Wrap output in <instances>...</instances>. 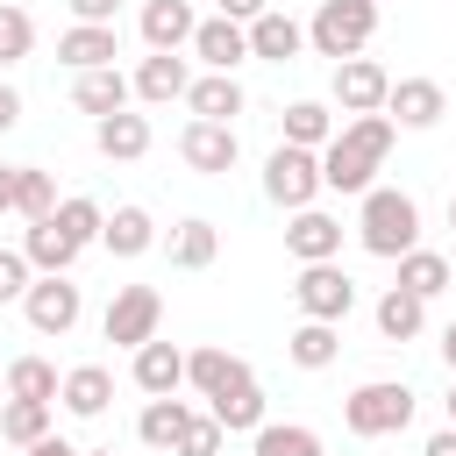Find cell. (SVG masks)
Listing matches in <instances>:
<instances>
[{"mask_svg":"<svg viewBox=\"0 0 456 456\" xmlns=\"http://www.w3.org/2000/svg\"><path fill=\"white\" fill-rule=\"evenodd\" d=\"M392 135H399V121L392 114H349L342 128H335V142L321 150V185L328 192H370L378 185V171H385V157H392Z\"/></svg>","mask_w":456,"mask_h":456,"instance_id":"1","label":"cell"},{"mask_svg":"<svg viewBox=\"0 0 456 456\" xmlns=\"http://www.w3.org/2000/svg\"><path fill=\"white\" fill-rule=\"evenodd\" d=\"M356 242H363L370 256H385V264H399L406 249H420V207H413V192L370 185L363 207H356Z\"/></svg>","mask_w":456,"mask_h":456,"instance_id":"2","label":"cell"},{"mask_svg":"<svg viewBox=\"0 0 456 456\" xmlns=\"http://www.w3.org/2000/svg\"><path fill=\"white\" fill-rule=\"evenodd\" d=\"M378 36V0H321L306 21V50L314 57H363V43Z\"/></svg>","mask_w":456,"mask_h":456,"instance_id":"3","label":"cell"},{"mask_svg":"<svg viewBox=\"0 0 456 456\" xmlns=\"http://www.w3.org/2000/svg\"><path fill=\"white\" fill-rule=\"evenodd\" d=\"M342 420H349V435L385 442V435L413 428V385H399V378H370V385H356V392L342 399Z\"/></svg>","mask_w":456,"mask_h":456,"instance_id":"4","label":"cell"},{"mask_svg":"<svg viewBox=\"0 0 456 456\" xmlns=\"http://www.w3.org/2000/svg\"><path fill=\"white\" fill-rule=\"evenodd\" d=\"M264 192H271V200H278L285 214L314 207V200H321V150L278 142V150H271V164H264Z\"/></svg>","mask_w":456,"mask_h":456,"instance_id":"5","label":"cell"},{"mask_svg":"<svg viewBox=\"0 0 456 456\" xmlns=\"http://www.w3.org/2000/svg\"><path fill=\"white\" fill-rule=\"evenodd\" d=\"M21 314H28V328H36V335H71V328H78V314H86V299H78L71 271H36V285L21 292Z\"/></svg>","mask_w":456,"mask_h":456,"instance_id":"6","label":"cell"},{"mask_svg":"<svg viewBox=\"0 0 456 456\" xmlns=\"http://www.w3.org/2000/svg\"><path fill=\"white\" fill-rule=\"evenodd\" d=\"M157 321H164V292L157 285H121L114 299H107V342L114 349H142L150 335H157Z\"/></svg>","mask_w":456,"mask_h":456,"instance_id":"7","label":"cell"},{"mask_svg":"<svg viewBox=\"0 0 456 456\" xmlns=\"http://www.w3.org/2000/svg\"><path fill=\"white\" fill-rule=\"evenodd\" d=\"M292 299H299V314H306V321H349L356 285H349V271H342V264H299Z\"/></svg>","mask_w":456,"mask_h":456,"instance_id":"8","label":"cell"},{"mask_svg":"<svg viewBox=\"0 0 456 456\" xmlns=\"http://www.w3.org/2000/svg\"><path fill=\"white\" fill-rule=\"evenodd\" d=\"M392 100V71L378 57H342L335 64V107L342 114H385Z\"/></svg>","mask_w":456,"mask_h":456,"instance_id":"9","label":"cell"},{"mask_svg":"<svg viewBox=\"0 0 456 456\" xmlns=\"http://www.w3.org/2000/svg\"><path fill=\"white\" fill-rule=\"evenodd\" d=\"M178 157H185L200 178H221V171H235V157H242V142H235V121H185V128H178Z\"/></svg>","mask_w":456,"mask_h":456,"instance_id":"10","label":"cell"},{"mask_svg":"<svg viewBox=\"0 0 456 456\" xmlns=\"http://www.w3.org/2000/svg\"><path fill=\"white\" fill-rule=\"evenodd\" d=\"M285 249H292L299 264H335V256H342V221L321 214V207H299V214L285 221Z\"/></svg>","mask_w":456,"mask_h":456,"instance_id":"11","label":"cell"},{"mask_svg":"<svg viewBox=\"0 0 456 456\" xmlns=\"http://www.w3.org/2000/svg\"><path fill=\"white\" fill-rule=\"evenodd\" d=\"M192 57H200L207 71H235V64L249 57V21H235V14L200 21V28H192Z\"/></svg>","mask_w":456,"mask_h":456,"instance_id":"12","label":"cell"},{"mask_svg":"<svg viewBox=\"0 0 456 456\" xmlns=\"http://www.w3.org/2000/svg\"><path fill=\"white\" fill-rule=\"evenodd\" d=\"M57 57H64L71 71H100V64L121 57V36H114V21H71V28L57 36Z\"/></svg>","mask_w":456,"mask_h":456,"instance_id":"13","label":"cell"},{"mask_svg":"<svg viewBox=\"0 0 456 456\" xmlns=\"http://www.w3.org/2000/svg\"><path fill=\"white\" fill-rule=\"evenodd\" d=\"M385 114H392L399 128H435V121L449 114V93H442L435 78H392V100H385Z\"/></svg>","mask_w":456,"mask_h":456,"instance_id":"14","label":"cell"},{"mask_svg":"<svg viewBox=\"0 0 456 456\" xmlns=\"http://www.w3.org/2000/svg\"><path fill=\"white\" fill-rule=\"evenodd\" d=\"M93 150L107 157V164H135V157H150V114H100L93 121Z\"/></svg>","mask_w":456,"mask_h":456,"instance_id":"15","label":"cell"},{"mask_svg":"<svg viewBox=\"0 0 456 456\" xmlns=\"http://www.w3.org/2000/svg\"><path fill=\"white\" fill-rule=\"evenodd\" d=\"M185 385H192L200 399H214V392H228V385H249V363H242L235 349L207 342V349H192V356H185Z\"/></svg>","mask_w":456,"mask_h":456,"instance_id":"16","label":"cell"},{"mask_svg":"<svg viewBox=\"0 0 456 456\" xmlns=\"http://www.w3.org/2000/svg\"><path fill=\"white\" fill-rule=\"evenodd\" d=\"M299 50H306V28H299L292 14L264 7V14L249 21V57H264V64H292Z\"/></svg>","mask_w":456,"mask_h":456,"instance_id":"17","label":"cell"},{"mask_svg":"<svg viewBox=\"0 0 456 456\" xmlns=\"http://www.w3.org/2000/svg\"><path fill=\"white\" fill-rule=\"evenodd\" d=\"M185 86H192V71H185V57H178V50H150V57L135 64V100H150V107L185 100Z\"/></svg>","mask_w":456,"mask_h":456,"instance_id":"18","label":"cell"},{"mask_svg":"<svg viewBox=\"0 0 456 456\" xmlns=\"http://www.w3.org/2000/svg\"><path fill=\"white\" fill-rule=\"evenodd\" d=\"M135 385H142L150 399L178 392V385H185V349H178V342H164V335H150V342L135 349Z\"/></svg>","mask_w":456,"mask_h":456,"instance_id":"19","label":"cell"},{"mask_svg":"<svg viewBox=\"0 0 456 456\" xmlns=\"http://www.w3.org/2000/svg\"><path fill=\"white\" fill-rule=\"evenodd\" d=\"M128 93H135V78H121L114 64H100V71H78V78H71L78 114H93V121H100V114H121V107H128Z\"/></svg>","mask_w":456,"mask_h":456,"instance_id":"20","label":"cell"},{"mask_svg":"<svg viewBox=\"0 0 456 456\" xmlns=\"http://www.w3.org/2000/svg\"><path fill=\"white\" fill-rule=\"evenodd\" d=\"M64 413H78V420H100L107 413V399H114V370L107 363H78V370H64Z\"/></svg>","mask_w":456,"mask_h":456,"instance_id":"21","label":"cell"},{"mask_svg":"<svg viewBox=\"0 0 456 456\" xmlns=\"http://www.w3.org/2000/svg\"><path fill=\"white\" fill-rule=\"evenodd\" d=\"M185 107H192V121H235V114H242V86H235V71H207V78H192V86H185Z\"/></svg>","mask_w":456,"mask_h":456,"instance_id":"22","label":"cell"},{"mask_svg":"<svg viewBox=\"0 0 456 456\" xmlns=\"http://www.w3.org/2000/svg\"><path fill=\"white\" fill-rule=\"evenodd\" d=\"M192 28H200V14H192L185 0H150V7H142V43H150V50H185Z\"/></svg>","mask_w":456,"mask_h":456,"instance_id":"23","label":"cell"},{"mask_svg":"<svg viewBox=\"0 0 456 456\" xmlns=\"http://www.w3.org/2000/svg\"><path fill=\"white\" fill-rule=\"evenodd\" d=\"M100 242L114 249V256H142V249H157V221H150V207H114L107 214V228H100Z\"/></svg>","mask_w":456,"mask_h":456,"instance_id":"24","label":"cell"},{"mask_svg":"<svg viewBox=\"0 0 456 456\" xmlns=\"http://www.w3.org/2000/svg\"><path fill=\"white\" fill-rule=\"evenodd\" d=\"M342 321H299L292 335H285V356L299 363V370H328L335 356H342V335H335Z\"/></svg>","mask_w":456,"mask_h":456,"instance_id":"25","label":"cell"},{"mask_svg":"<svg viewBox=\"0 0 456 456\" xmlns=\"http://www.w3.org/2000/svg\"><path fill=\"white\" fill-rule=\"evenodd\" d=\"M164 249H171V264H178V271H207V264L221 256V228L192 214V221H178V228H171V242H164Z\"/></svg>","mask_w":456,"mask_h":456,"instance_id":"26","label":"cell"},{"mask_svg":"<svg viewBox=\"0 0 456 456\" xmlns=\"http://www.w3.org/2000/svg\"><path fill=\"white\" fill-rule=\"evenodd\" d=\"M420 328H428V299L406 292V285H392V292L378 299V335H385V342H413Z\"/></svg>","mask_w":456,"mask_h":456,"instance_id":"27","label":"cell"},{"mask_svg":"<svg viewBox=\"0 0 456 456\" xmlns=\"http://www.w3.org/2000/svg\"><path fill=\"white\" fill-rule=\"evenodd\" d=\"M207 413H214L228 435H256V428H264V392H256V378H249V385L214 392V399H207Z\"/></svg>","mask_w":456,"mask_h":456,"instance_id":"28","label":"cell"},{"mask_svg":"<svg viewBox=\"0 0 456 456\" xmlns=\"http://www.w3.org/2000/svg\"><path fill=\"white\" fill-rule=\"evenodd\" d=\"M21 256H28L36 271H71V264H78V242H71L57 221H28V235H21Z\"/></svg>","mask_w":456,"mask_h":456,"instance_id":"29","label":"cell"},{"mask_svg":"<svg viewBox=\"0 0 456 456\" xmlns=\"http://www.w3.org/2000/svg\"><path fill=\"white\" fill-rule=\"evenodd\" d=\"M185 420H192V406H185L178 392H164V399H150V406H142V420H135V435H142L150 449H178V435H185Z\"/></svg>","mask_w":456,"mask_h":456,"instance_id":"30","label":"cell"},{"mask_svg":"<svg viewBox=\"0 0 456 456\" xmlns=\"http://www.w3.org/2000/svg\"><path fill=\"white\" fill-rule=\"evenodd\" d=\"M50 435V399H0V442L28 449Z\"/></svg>","mask_w":456,"mask_h":456,"instance_id":"31","label":"cell"},{"mask_svg":"<svg viewBox=\"0 0 456 456\" xmlns=\"http://www.w3.org/2000/svg\"><path fill=\"white\" fill-rule=\"evenodd\" d=\"M285 142H299V150H328V142H335V114H328L321 100H292V107H285Z\"/></svg>","mask_w":456,"mask_h":456,"instance_id":"32","label":"cell"},{"mask_svg":"<svg viewBox=\"0 0 456 456\" xmlns=\"http://www.w3.org/2000/svg\"><path fill=\"white\" fill-rule=\"evenodd\" d=\"M399 285L420 292V299H442V292H449V256H442V249H406V256H399Z\"/></svg>","mask_w":456,"mask_h":456,"instance_id":"33","label":"cell"},{"mask_svg":"<svg viewBox=\"0 0 456 456\" xmlns=\"http://www.w3.org/2000/svg\"><path fill=\"white\" fill-rule=\"evenodd\" d=\"M249 456H321V435L299 428V420H264L256 442H249Z\"/></svg>","mask_w":456,"mask_h":456,"instance_id":"34","label":"cell"},{"mask_svg":"<svg viewBox=\"0 0 456 456\" xmlns=\"http://www.w3.org/2000/svg\"><path fill=\"white\" fill-rule=\"evenodd\" d=\"M57 392H64V378H57L43 356H14V363H7V399H50V406H57Z\"/></svg>","mask_w":456,"mask_h":456,"instance_id":"35","label":"cell"},{"mask_svg":"<svg viewBox=\"0 0 456 456\" xmlns=\"http://www.w3.org/2000/svg\"><path fill=\"white\" fill-rule=\"evenodd\" d=\"M14 214H21V221H50V214H57V178L36 171V164H21V178H14Z\"/></svg>","mask_w":456,"mask_h":456,"instance_id":"36","label":"cell"},{"mask_svg":"<svg viewBox=\"0 0 456 456\" xmlns=\"http://www.w3.org/2000/svg\"><path fill=\"white\" fill-rule=\"evenodd\" d=\"M50 221H57V228H64V235L86 249V242H100V228H107V207H100V200H86V192H71V200H57V214H50Z\"/></svg>","mask_w":456,"mask_h":456,"instance_id":"37","label":"cell"},{"mask_svg":"<svg viewBox=\"0 0 456 456\" xmlns=\"http://www.w3.org/2000/svg\"><path fill=\"white\" fill-rule=\"evenodd\" d=\"M28 50H36V21H28V7L0 0V71H7V64H21Z\"/></svg>","mask_w":456,"mask_h":456,"instance_id":"38","label":"cell"},{"mask_svg":"<svg viewBox=\"0 0 456 456\" xmlns=\"http://www.w3.org/2000/svg\"><path fill=\"white\" fill-rule=\"evenodd\" d=\"M221 442H228V428L214 420V413H192L185 420V435H178V449L171 456H221Z\"/></svg>","mask_w":456,"mask_h":456,"instance_id":"39","label":"cell"},{"mask_svg":"<svg viewBox=\"0 0 456 456\" xmlns=\"http://www.w3.org/2000/svg\"><path fill=\"white\" fill-rule=\"evenodd\" d=\"M28 285H36V264H28L21 249H0V306H7V299H21Z\"/></svg>","mask_w":456,"mask_h":456,"instance_id":"40","label":"cell"},{"mask_svg":"<svg viewBox=\"0 0 456 456\" xmlns=\"http://www.w3.org/2000/svg\"><path fill=\"white\" fill-rule=\"evenodd\" d=\"M64 7H71L78 21H114V14H121V0H64Z\"/></svg>","mask_w":456,"mask_h":456,"instance_id":"41","label":"cell"},{"mask_svg":"<svg viewBox=\"0 0 456 456\" xmlns=\"http://www.w3.org/2000/svg\"><path fill=\"white\" fill-rule=\"evenodd\" d=\"M14 121H21V93H14V86H7V78H0V135H7V128H14Z\"/></svg>","mask_w":456,"mask_h":456,"instance_id":"42","label":"cell"},{"mask_svg":"<svg viewBox=\"0 0 456 456\" xmlns=\"http://www.w3.org/2000/svg\"><path fill=\"white\" fill-rule=\"evenodd\" d=\"M14 178H21V164H0V214H14Z\"/></svg>","mask_w":456,"mask_h":456,"instance_id":"43","label":"cell"},{"mask_svg":"<svg viewBox=\"0 0 456 456\" xmlns=\"http://www.w3.org/2000/svg\"><path fill=\"white\" fill-rule=\"evenodd\" d=\"M271 0H221V14H235V21H256Z\"/></svg>","mask_w":456,"mask_h":456,"instance_id":"44","label":"cell"},{"mask_svg":"<svg viewBox=\"0 0 456 456\" xmlns=\"http://www.w3.org/2000/svg\"><path fill=\"white\" fill-rule=\"evenodd\" d=\"M28 456H78L64 435H43V442H28Z\"/></svg>","mask_w":456,"mask_h":456,"instance_id":"45","label":"cell"},{"mask_svg":"<svg viewBox=\"0 0 456 456\" xmlns=\"http://www.w3.org/2000/svg\"><path fill=\"white\" fill-rule=\"evenodd\" d=\"M420 456H456V428H442V435H428V449Z\"/></svg>","mask_w":456,"mask_h":456,"instance_id":"46","label":"cell"},{"mask_svg":"<svg viewBox=\"0 0 456 456\" xmlns=\"http://www.w3.org/2000/svg\"><path fill=\"white\" fill-rule=\"evenodd\" d=\"M442 363H449V378H456V321L442 328Z\"/></svg>","mask_w":456,"mask_h":456,"instance_id":"47","label":"cell"},{"mask_svg":"<svg viewBox=\"0 0 456 456\" xmlns=\"http://www.w3.org/2000/svg\"><path fill=\"white\" fill-rule=\"evenodd\" d=\"M449 428H456V385H449Z\"/></svg>","mask_w":456,"mask_h":456,"instance_id":"48","label":"cell"},{"mask_svg":"<svg viewBox=\"0 0 456 456\" xmlns=\"http://www.w3.org/2000/svg\"><path fill=\"white\" fill-rule=\"evenodd\" d=\"M449 228H456V192H449Z\"/></svg>","mask_w":456,"mask_h":456,"instance_id":"49","label":"cell"},{"mask_svg":"<svg viewBox=\"0 0 456 456\" xmlns=\"http://www.w3.org/2000/svg\"><path fill=\"white\" fill-rule=\"evenodd\" d=\"M78 456H114V449H78Z\"/></svg>","mask_w":456,"mask_h":456,"instance_id":"50","label":"cell"},{"mask_svg":"<svg viewBox=\"0 0 456 456\" xmlns=\"http://www.w3.org/2000/svg\"><path fill=\"white\" fill-rule=\"evenodd\" d=\"M0 399H7V370H0Z\"/></svg>","mask_w":456,"mask_h":456,"instance_id":"51","label":"cell"}]
</instances>
